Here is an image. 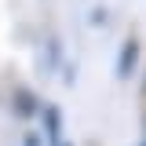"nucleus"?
Masks as SVG:
<instances>
[{
	"mask_svg": "<svg viewBox=\"0 0 146 146\" xmlns=\"http://www.w3.org/2000/svg\"><path fill=\"white\" fill-rule=\"evenodd\" d=\"M135 62H139V40H135V36H128L124 48H121V58H117V77L128 80L131 70H135Z\"/></svg>",
	"mask_w": 146,
	"mask_h": 146,
	"instance_id": "nucleus-1",
	"label": "nucleus"
},
{
	"mask_svg": "<svg viewBox=\"0 0 146 146\" xmlns=\"http://www.w3.org/2000/svg\"><path fill=\"white\" fill-rule=\"evenodd\" d=\"M44 121H48V139L51 143H62V117H58V110H44Z\"/></svg>",
	"mask_w": 146,
	"mask_h": 146,
	"instance_id": "nucleus-2",
	"label": "nucleus"
},
{
	"mask_svg": "<svg viewBox=\"0 0 146 146\" xmlns=\"http://www.w3.org/2000/svg\"><path fill=\"white\" fill-rule=\"evenodd\" d=\"M26 146H40V139H36V135H29V139H26Z\"/></svg>",
	"mask_w": 146,
	"mask_h": 146,
	"instance_id": "nucleus-4",
	"label": "nucleus"
},
{
	"mask_svg": "<svg viewBox=\"0 0 146 146\" xmlns=\"http://www.w3.org/2000/svg\"><path fill=\"white\" fill-rule=\"evenodd\" d=\"M33 102H36V99H33V95H29L26 88H22V91H15V110L22 113V117H29V113H36V106H33Z\"/></svg>",
	"mask_w": 146,
	"mask_h": 146,
	"instance_id": "nucleus-3",
	"label": "nucleus"
}]
</instances>
